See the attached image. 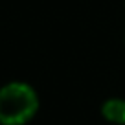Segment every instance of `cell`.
I'll use <instances>...</instances> for the list:
<instances>
[{
  "label": "cell",
  "instance_id": "6da1fadb",
  "mask_svg": "<svg viewBox=\"0 0 125 125\" xmlns=\"http://www.w3.org/2000/svg\"><path fill=\"white\" fill-rule=\"evenodd\" d=\"M39 110L35 88L24 81H11L0 86V125H24Z\"/></svg>",
  "mask_w": 125,
  "mask_h": 125
},
{
  "label": "cell",
  "instance_id": "7a4b0ae2",
  "mask_svg": "<svg viewBox=\"0 0 125 125\" xmlns=\"http://www.w3.org/2000/svg\"><path fill=\"white\" fill-rule=\"evenodd\" d=\"M101 116L112 125H125V99L109 98L101 105Z\"/></svg>",
  "mask_w": 125,
  "mask_h": 125
},
{
  "label": "cell",
  "instance_id": "3957f363",
  "mask_svg": "<svg viewBox=\"0 0 125 125\" xmlns=\"http://www.w3.org/2000/svg\"><path fill=\"white\" fill-rule=\"evenodd\" d=\"M123 42H125V35H123Z\"/></svg>",
  "mask_w": 125,
  "mask_h": 125
}]
</instances>
